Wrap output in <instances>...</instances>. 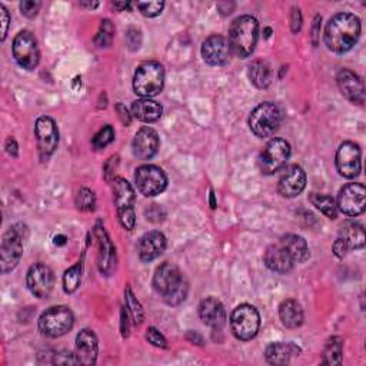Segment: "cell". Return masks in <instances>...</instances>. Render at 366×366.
<instances>
[{"label": "cell", "mask_w": 366, "mask_h": 366, "mask_svg": "<svg viewBox=\"0 0 366 366\" xmlns=\"http://www.w3.org/2000/svg\"><path fill=\"white\" fill-rule=\"evenodd\" d=\"M360 36V20L352 13H338L329 19L325 28V45L333 53L349 52Z\"/></svg>", "instance_id": "6da1fadb"}, {"label": "cell", "mask_w": 366, "mask_h": 366, "mask_svg": "<svg viewBox=\"0 0 366 366\" xmlns=\"http://www.w3.org/2000/svg\"><path fill=\"white\" fill-rule=\"evenodd\" d=\"M152 285L170 307H177L188 297L189 293L188 281L182 275L177 266L169 262H165L156 268Z\"/></svg>", "instance_id": "7a4b0ae2"}, {"label": "cell", "mask_w": 366, "mask_h": 366, "mask_svg": "<svg viewBox=\"0 0 366 366\" xmlns=\"http://www.w3.org/2000/svg\"><path fill=\"white\" fill-rule=\"evenodd\" d=\"M259 36V23L254 16L243 15L236 18L229 28V47L230 52L240 57L248 59L256 47Z\"/></svg>", "instance_id": "3957f363"}, {"label": "cell", "mask_w": 366, "mask_h": 366, "mask_svg": "<svg viewBox=\"0 0 366 366\" xmlns=\"http://www.w3.org/2000/svg\"><path fill=\"white\" fill-rule=\"evenodd\" d=\"M26 237L28 228L23 223L11 226L4 235L2 245H0V269H2V273H9L18 266L23 255Z\"/></svg>", "instance_id": "277c9868"}, {"label": "cell", "mask_w": 366, "mask_h": 366, "mask_svg": "<svg viewBox=\"0 0 366 366\" xmlns=\"http://www.w3.org/2000/svg\"><path fill=\"white\" fill-rule=\"evenodd\" d=\"M165 83V69L156 60L143 62L135 72L134 90L141 98L152 99L159 95Z\"/></svg>", "instance_id": "5b68a950"}, {"label": "cell", "mask_w": 366, "mask_h": 366, "mask_svg": "<svg viewBox=\"0 0 366 366\" xmlns=\"http://www.w3.org/2000/svg\"><path fill=\"white\" fill-rule=\"evenodd\" d=\"M283 119L282 109L272 102H264L256 106L249 116V128L258 138H268L273 135Z\"/></svg>", "instance_id": "8992f818"}, {"label": "cell", "mask_w": 366, "mask_h": 366, "mask_svg": "<svg viewBox=\"0 0 366 366\" xmlns=\"http://www.w3.org/2000/svg\"><path fill=\"white\" fill-rule=\"evenodd\" d=\"M230 328L239 341H252L261 328V315L258 309L248 303L240 305L230 315Z\"/></svg>", "instance_id": "52a82bcc"}, {"label": "cell", "mask_w": 366, "mask_h": 366, "mask_svg": "<svg viewBox=\"0 0 366 366\" xmlns=\"http://www.w3.org/2000/svg\"><path fill=\"white\" fill-rule=\"evenodd\" d=\"M75 324L72 311L68 307H52L39 318V331L47 338L66 335Z\"/></svg>", "instance_id": "ba28073f"}, {"label": "cell", "mask_w": 366, "mask_h": 366, "mask_svg": "<svg viewBox=\"0 0 366 366\" xmlns=\"http://www.w3.org/2000/svg\"><path fill=\"white\" fill-rule=\"evenodd\" d=\"M13 57L18 65L26 71H35L39 65L40 52L36 37L29 30H22L13 40Z\"/></svg>", "instance_id": "9c48e42d"}, {"label": "cell", "mask_w": 366, "mask_h": 366, "mask_svg": "<svg viewBox=\"0 0 366 366\" xmlns=\"http://www.w3.org/2000/svg\"><path fill=\"white\" fill-rule=\"evenodd\" d=\"M135 183L142 195L146 198L160 195L167 187L165 172L155 165H142L135 172Z\"/></svg>", "instance_id": "30bf717a"}, {"label": "cell", "mask_w": 366, "mask_h": 366, "mask_svg": "<svg viewBox=\"0 0 366 366\" xmlns=\"http://www.w3.org/2000/svg\"><path fill=\"white\" fill-rule=\"evenodd\" d=\"M290 158V145L281 138L268 142L259 156V167L265 175L279 172Z\"/></svg>", "instance_id": "8fae6325"}, {"label": "cell", "mask_w": 366, "mask_h": 366, "mask_svg": "<svg viewBox=\"0 0 366 366\" xmlns=\"http://www.w3.org/2000/svg\"><path fill=\"white\" fill-rule=\"evenodd\" d=\"M338 212L346 216H359L366 208V189L362 183H348L338 195Z\"/></svg>", "instance_id": "7c38bea8"}, {"label": "cell", "mask_w": 366, "mask_h": 366, "mask_svg": "<svg viewBox=\"0 0 366 366\" xmlns=\"http://www.w3.org/2000/svg\"><path fill=\"white\" fill-rule=\"evenodd\" d=\"M35 136L40 159L43 162L49 160L59 145V131L56 126V122L49 116L39 117L36 120Z\"/></svg>", "instance_id": "4fadbf2b"}, {"label": "cell", "mask_w": 366, "mask_h": 366, "mask_svg": "<svg viewBox=\"0 0 366 366\" xmlns=\"http://www.w3.org/2000/svg\"><path fill=\"white\" fill-rule=\"evenodd\" d=\"M362 153L356 143L343 142L336 152V169L341 176L346 179H353L360 173L362 167Z\"/></svg>", "instance_id": "5bb4252c"}, {"label": "cell", "mask_w": 366, "mask_h": 366, "mask_svg": "<svg viewBox=\"0 0 366 366\" xmlns=\"http://www.w3.org/2000/svg\"><path fill=\"white\" fill-rule=\"evenodd\" d=\"M28 289L39 299L47 297L54 286V273L45 264H35L26 275Z\"/></svg>", "instance_id": "9a60e30c"}, {"label": "cell", "mask_w": 366, "mask_h": 366, "mask_svg": "<svg viewBox=\"0 0 366 366\" xmlns=\"http://www.w3.org/2000/svg\"><path fill=\"white\" fill-rule=\"evenodd\" d=\"M230 47L228 40L220 35L209 36L202 45V57L211 66H223L229 62Z\"/></svg>", "instance_id": "2e32d148"}, {"label": "cell", "mask_w": 366, "mask_h": 366, "mask_svg": "<svg viewBox=\"0 0 366 366\" xmlns=\"http://www.w3.org/2000/svg\"><path fill=\"white\" fill-rule=\"evenodd\" d=\"M305 188H307V173L297 165L289 166L278 183L279 194L289 199L299 196Z\"/></svg>", "instance_id": "e0dca14e"}, {"label": "cell", "mask_w": 366, "mask_h": 366, "mask_svg": "<svg viewBox=\"0 0 366 366\" xmlns=\"http://www.w3.org/2000/svg\"><path fill=\"white\" fill-rule=\"evenodd\" d=\"M96 239L99 245V252H98L99 271L100 273L110 276L116 271V265H117L116 248L112 243L107 232L103 228L96 229Z\"/></svg>", "instance_id": "ac0fdd59"}, {"label": "cell", "mask_w": 366, "mask_h": 366, "mask_svg": "<svg viewBox=\"0 0 366 366\" xmlns=\"http://www.w3.org/2000/svg\"><path fill=\"white\" fill-rule=\"evenodd\" d=\"M159 145L160 141L158 132L149 126H145L139 129L135 135V139L132 142V150L138 159L149 160L158 153Z\"/></svg>", "instance_id": "d6986e66"}, {"label": "cell", "mask_w": 366, "mask_h": 366, "mask_svg": "<svg viewBox=\"0 0 366 366\" xmlns=\"http://www.w3.org/2000/svg\"><path fill=\"white\" fill-rule=\"evenodd\" d=\"M336 83L341 93L356 105H363L365 102V88L362 79L349 69H342L336 76Z\"/></svg>", "instance_id": "ffe728a7"}, {"label": "cell", "mask_w": 366, "mask_h": 366, "mask_svg": "<svg viewBox=\"0 0 366 366\" xmlns=\"http://www.w3.org/2000/svg\"><path fill=\"white\" fill-rule=\"evenodd\" d=\"M98 353H99V345H98V338L93 331L90 329H83L81 333L76 336V349H75V359L76 363L81 365H95L98 360Z\"/></svg>", "instance_id": "44dd1931"}, {"label": "cell", "mask_w": 366, "mask_h": 366, "mask_svg": "<svg viewBox=\"0 0 366 366\" xmlns=\"http://www.w3.org/2000/svg\"><path fill=\"white\" fill-rule=\"evenodd\" d=\"M167 247L166 236L159 230L148 232L139 242V258L143 262H152L158 259Z\"/></svg>", "instance_id": "7402d4cb"}, {"label": "cell", "mask_w": 366, "mask_h": 366, "mask_svg": "<svg viewBox=\"0 0 366 366\" xmlns=\"http://www.w3.org/2000/svg\"><path fill=\"white\" fill-rule=\"evenodd\" d=\"M199 318L212 329H222L226 324V312L222 302L212 296L203 299L199 305Z\"/></svg>", "instance_id": "603a6c76"}, {"label": "cell", "mask_w": 366, "mask_h": 366, "mask_svg": "<svg viewBox=\"0 0 366 366\" xmlns=\"http://www.w3.org/2000/svg\"><path fill=\"white\" fill-rule=\"evenodd\" d=\"M113 195H114V206L117 215L134 212V206L136 202V194L131 183L124 177L113 179Z\"/></svg>", "instance_id": "cb8c5ba5"}, {"label": "cell", "mask_w": 366, "mask_h": 366, "mask_svg": "<svg viewBox=\"0 0 366 366\" xmlns=\"http://www.w3.org/2000/svg\"><path fill=\"white\" fill-rule=\"evenodd\" d=\"M268 269L276 273H288L293 269L295 262L282 245H272L266 249L264 256Z\"/></svg>", "instance_id": "d4e9b609"}, {"label": "cell", "mask_w": 366, "mask_h": 366, "mask_svg": "<svg viewBox=\"0 0 366 366\" xmlns=\"http://www.w3.org/2000/svg\"><path fill=\"white\" fill-rule=\"evenodd\" d=\"M163 113V107L159 102L148 98H142L132 103V114L145 124H153L159 120Z\"/></svg>", "instance_id": "484cf974"}, {"label": "cell", "mask_w": 366, "mask_h": 366, "mask_svg": "<svg viewBox=\"0 0 366 366\" xmlns=\"http://www.w3.org/2000/svg\"><path fill=\"white\" fill-rule=\"evenodd\" d=\"M281 245L290 255L295 264H303L309 259L308 243L302 236L288 233L281 239Z\"/></svg>", "instance_id": "4316f807"}, {"label": "cell", "mask_w": 366, "mask_h": 366, "mask_svg": "<svg viewBox=\"0 0 366 366\" xmlns=\"http://www.w3.org/2000/svg\"><path fill=\"white\" fill-rule=\"evenodd\" d=\"M300 353V349L290 342H273L265 350V358L271 365H286Z\"/></svg>", "instance_id": "83f0119b"}, {"label": "cell", "mask_w": 366, "mask_h": 366, "mask_svg": "<svg viewBox=\"0 0 366 366\" xmlns=\"http://www.w3.org/2000/svg\"><path fill=\"white\" fill-rule=\"evenodd\" d=\"M279 318L288 329H296L303 324V311L300 303L295 299H286L279 307Z\"/></svg>", "instance_id": "f1b7e54d"}, {"label": "cell", "mask_w": 366, "mask_h": 366, "mask_svg": "<svg viewBox=\"0 0 366 366\" xmlns=\"http://www.w3.org/2000/svg\"><path fill=\"white\" fill-rule=\"evenodd\" d=\"M339 237L346 243L349 251L362 249L365 247V229L358 222H345L339 230Z\"/></svg>", "instance_id": "f546056e"}, {"label": "cell", "mask_w": 366, "mask_h": 366, "mask_svg": "<svg viewBox=\"0 0 366 366\" xmlns=\"http://www.w3.org/2000/svg\"><path fill=\"white\" fill-rule=\"evenodd\" d=\"M248 75L258 89H266L272 83V69L264 60H255L249 66Z\"/></svg>", "instance_id": "4dcf8cb0"}, {"label": "cell", "mask_w": 366, "mask_h": 366, "mask_svg": "<svg viewBox=\"0 0 366 366\" xmlns=\"http://www.w3.org/2000/svg\"><path fill=\"white\" fill-rule=\"evenodd\" d=\"M309 202L321 211L326 218L329 219H336L338 218V208L336 202L332 196L322 195V194H311L309 195Z\"/></svg>", "instance_id": "1f68e13d"}, {"label": "cell", "mask_w": 366, "mask_h": 366, "mask_svg": "<svg viewBox=\"0 0 366 366\" xmlns=\"http://www.w3.org/2000/svg\"><path fill=\"white\" fill-rule=\"evenodd\" d=\"M342 349L343 341L338 336H333L328 341L324 350V365H341L342 363Z\"/></svg>", "instance_id": "d6a6232c"}, {"label": "cell", "mask_w": 366, "mask_h": 366, "mask_svg": "<svg viewBox=\"0 0 366 366\" xmlns=\"http://www.w3.org/2000/svg\"><path fill=\"white\" fill-rule=\"evenodd\" d=\"M82 279V262H78L69 268L64 275V289L66 293H73L78 290Z\"/></svg>", "instance_id": "836d02e7"}, {"label": "cell", "mask_w": 366, "mask_h": 366, "mask_svg": "<svg viewBox=\"0 0 366 366\" xmlns=\"http://www.w3.org/2000/svg\"><path fill=\"white\" fill-rule=\"evenodd\" d=\"M125 300H126L128 312L131 314L134 324L135 325H141L143 322V318H145L143 308H142V305L138 302V299L135 297V295L131 290V288H126V290H125Z\"/></svg>", "instance_id": "e575fe53"}, {"label": "cell", "mask_w": 366, "mask_h": 366, "mask_svg": "<svg viewBox=\"0 0 366 366\" xmlns=\"http://www.w3.org/2000/svg\"><path fill=\"white\" fill-rule=\"evenodd\" d=\"M113 36H114V26L109 19L102 20L99 32L95 36V43L99 47H109L113 42Z\"/></svg>", "instance_id": "d590c367"}, {"label": "cell", "mask_w": 366, "mask_h": 366, "mask_svg": "<svg viewBox=\"0 0 366 366\" xmlns=\"http://www.w3.org/2000/svg\"><path fill=\"white\" fill-rule=\"evenodd\" d=\"M114 141V131L110 125H105L92 139V146L96 150L105 149L107 145H110Z\"/></svg>", "instance_id": "8d00e7d4"}, {"label": "cell", "mask_w": 366, "mask_h": 366, "mask_svg": "<svg viewBox=\"0 0 366 366\" xmlns=\"http://www.w3.org/2000/svg\"><path fill=\"white\" fill-rule=\"evenodd\" d=\"M76 206L83 212L95 211V206H96L95 194L88 188H82L76 195Z\"/></svg>", "instance_id": "74e56055"}, {"label": "cell", "mask_w": 366, "mask_h": 366, "mask_svg": "<svg viewBox=\"0 0 366 366\" xmlns=\"http://www.w3.org/2000/svg\"><path fill=\"white\" fill-rule=\"evenodd\" d=\"M136 8L146 18H156L162 13L165 8V2H138Z\"/></svg>", "instance_id": "f35d334b"}, {"label": "cell", "mask_w": 366, "mask_h": 366, "mask_svg": "<svg viewBox=\"0 0 366 366\" xmlns=\"http://www.w3.org/2000/svg\"><path fill=\"white\" fill-rule=\"evenodd\" d=\"M146 341L156 348H160V349L167 348V341L165 339V336L156 328H149L146 331Z\"/></svg>", "instance_id": "ab89813d"}, {"label": "cell", "mask_w": 366, "mask_h": 366, "mask_svg": "<svg viewBox=\"0 0 366 366\" xmlns=\"http://www.w3.org/2000/svg\"><path fill=\"white\" fill-rule=\"evenodd\" d=\"M42 4L40 2H35V0H25V2L20 4V12L23 16L32 19L39 13Z\"/></svg>", "instance_id": "60d3db41"}, {"label": "cell", "mask_w": 366, "mask_h": 366, "mask_svg": "<svg viewBox=\"0 0 366 366\" xmlns=\"http://www.w3.org/2000/svg\"><path fill=\"white\" fill-rule=\"evenodd\" d=\"M145 215H146V219L153 222V223H159L165 219L166 213L165 211L159 206V205H150L146 211H145Z\"/></svg>", "instance_id": "b9f144b4"}, {"label": "cell", "mask_w": 366, "mask_h": 366, "mask_svg": "<svg viewBox=\"0 0 366 366\" xmlns=\"http://www.w3.org/2000/svg\"><path fill=\"white\" fill-rule=\"evenodd\" d=\"M126 42L129 45V47L132 50H136L141 47V43H142V36H141V32L138 29H129L128 33H126Z\"/></svg>", "instance_id": "7bdbcfd3"}, {"label": "cell", "mask_w": 366, "mask_h": 366, "mask_svg": "<svg viewBox=\"0 0 366 366\" xmlns=\"http://www.w3.org/2000/svg\"><path fill=\"white\" fill-rule=\"evenodd\" d=\"M0 23H2V40H5L8 36V30H9L11 15L4 5H0Z\"/></svg>", "instance_id": "ee69618b"}, {"label": "cell", "mask_w": 366, "mask_h": 366, "mask_svg": "<svg viewBox=\"0 0 366 366\" xmlns=\"http://www.w3.org/2000/svg\"><path fill=\"white\" fill-rule=\"evenodd\" d=\"M290 26H292V32L297 33L302 28V13L297 8H293L292 11V18H290Z\"/></svg>", "instance_id": "f6af8a7d"}, {"label": "cell", "mask_w": 366, "mask_h": 366, "mask_svg": "<svg viewBox=\"0 0 366 366\" xmlns=\"http://www.w3.org/2000/svg\"><path fill=\"white\" fill-rule=\"evenodd\" d=\"M348 252H349V248L346 247V243H345L341 237H338V239L335 240V243H333V254H335L338 258H343V256H346Z\"/></svg>", "instance_id": "bcb514c9"}, {"label": "cell", "mask_w": 366, "mask_h": 366, "mask_svg": "<svg viewBox=\"0 0 366 366\" xmlns=\"http://www.w3.org/2000/svg\"><path fill=\"white\" fill-rule=\"evenodd\" d=\"M321 22H322V18L318 15L315 16L314 19V25H312V43L314 46H318V42H319V35H321Z\"/></svg>", "instance_id": "7dc6e473"}, {"label": "cell", "mask_w": 366, "mask_h": 366, "mask_svg": "<svg viewBox=\"0 0 366 366\" xmlns=\"http://www.w3.org/2000/svg\"><path fill=\"white\" fill-rule=\"evenodd\" d=\"M116 110L119 112V117H120V120H122V124L124 125H131V114H129V112H128V109L122 105V103H119L117 106H116Z\"/></svg>", "instance_id": "c3c4849f"}, {"label": "cell", "mask_w": 366, "mask_h": 366, "mask_svg": "<svg viewBox=\"0 0 366 366\" xmlns=\"http://www.w3.org/2000/svg\"><path fill=\"white\" fill-rule=\"evenodd\" d=\"M6 152L12 156V158H18V143H16V141L13 139V138H9L8 141H6Z\"/></svg>", "instance_id": "681fc988"}, {"label": "cell", "mask_w": 366, "mask_h": 366, "mask_svg": "<svg viewBox=\"0 0 366 366\" xmlns=\"http://www.w3.org/2000/svg\"><path fill=\"white\" fill-rule=\"evenodd\" d=\"M112 6H113L116 11L122 12V11H125V9H129V8H131V4H129V2H113Z\"/></svg>", "instance_id": "f907efd6"}, {"label": "cell", "mask_w": 366, "mask_h": 366, "mask_svg": "<svg viewBox=\"0 0 366 366\" xmlns=\"http://www.w3.org/2000/svg\"><path fill=\"white\" fill-rule=\"evenodd\" d=\"M188 339L191 342H195L196 341V345H203V338L201 335H198L196 332H189L188 333Z\"/></svg>", "instance_id": "816d5d0a"}, {"label": "cell", "mask_w": 366, "mask_h": 366, "mask_svg": "<svg viewBox=\"0 0 366 366\" xmlns=\"http://www.w3.org/2000/svg\"><path fill=\"white\" fill-rule=\"evenodd\" d=\"M82 8H89V9H95V8H98L99 6V4L98 2H95V4H83V2H81L79 4Z\"/></svg>", "instance_id": "f5cc1de1"}]
</instances>
